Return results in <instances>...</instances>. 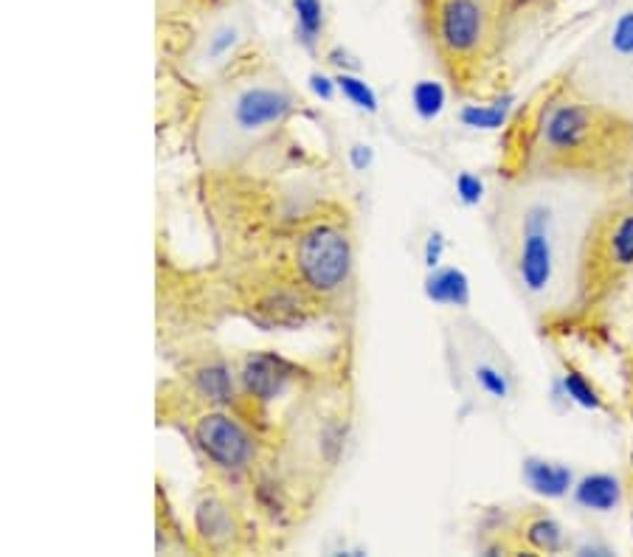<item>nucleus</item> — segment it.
Masks as SVG:
<instances>
[{
  "label": "nucleus",
  "instance_id": "nucleus-1",
  "mask_svg": "<svg viewBox=\"0 0 633 557\" xmlns=\"http://www.w3.org/2000/svg\"><path fill=\"white\" fill-rule=\"evenodd\" d=\"M614 189L581 180H501L487 228L507 285L538 324H574L586 234Z\"/></svg>",
  "mask_w": 633,
  "mask_h": 557
},
{
  "label": "nucleus",
  "instance_id": "nucleus-2",
  "mask_svg": "<svg viewBox=\"0 0 633 557\" xmlns=\"http://www.w3.org/2000/svg\"><path fill=\"white\" fill-rule=\"evenodd\" d=\"M498 178L620 189L633 180V116L588 96L563 71L552 74L504 121Z\"/></svg>",
  "mask_w": 633,
  "mask_h": 557
},
{
  "label": "nucleus",
  "instance_id": "nucleus-3",
  "mask_svg": "<svg viewBox=\"0 0 633 557\" xmlns=\"http://www.w3.org/2000/svg\"><path fill=\"white\" fill-rule=\"evenodd\" d=\"M555 0H420L426 40L450 88L468 101L509 94Z\"/></svg>",
  "mask_w": 633,
  "mask_h": 557
},
{
  "label": "nucleus",
  "instance_id": "nucleus-4",
  "mask_svg": "<svg viewBox=\"0 0 633 557\" xmlns=\"http://www.w3.org/2000/svg\"><path fill=\"white\" fill-rule=\"evenodd\" d=\"M288 79L262 60H245L214 82L197 127V153L212 169H228L260 149L296 114Z\"/></svg>",
  "mask_w": 633,
  "mask_h": 557
},
{
  "label": "nucleus",
  "instance_id": "nucleus-5",
  "mask_svg": "<svg viewBox=\"0 0 633 557\" xmlns=\"http://www.w3.org/2000/svg\"><path fill=\"white\" fill-rule=\"evenodd\" d=\"M633 282V180L600 203L586 234L574 321H592Z\"/></svg>",
  "mask_w": 633,
  "mask_h": 557
},
{
  "label": "nucleus",
  "instance_id": "nucleus-6",
  "mask_svg": "<svg viewBox=\"0 0 633 557\" xmlns=\"http://www.w3.org/2000/svg\"><path fill=\"white\" fill-rule=\"evenodd\" d=\"M445 344L459 392L479 409L501 414L522 400V372L485 324L459 315L445 326Z\"/></svg>",
  "mask_w": 633,
  "mask_h": 557
},
{
  "label": "nucleus",
  "instance_id": "nucleus-7",
  "mask_svg": "<svg viewBox=\"0 0 633 557\" xmlns=\"http://www.w3.org/2000/svg\"><path fill=\"white\" fill-rule=\"evenodd\" d=\"M561 71L597 101L633 116V3L616 12Z\"/></svg>",
  "mask_w": 633,
  "mask_h": 557
},
{
  "label": "nucleus",
  "instance_id": "nucleus-8",
  "mask_svg": "<svg viewBox=\"0 0 633 557\" xmlns=\"http://www.w3.org/2000/svg\"><path fill=\"white\" fill-rule=\"evenodd\" d=\"M293 278L296 293L308 302V296L327 299L335 296L352 273V243L338 223H313L299 234L291 251Z\"/></svg>",
  "mask_w": 633,
  "mask_h": 557
},
{
  "label": "nucleus",
  "instance_id": "nucleus-9",
  "mask_svg": "<svg viewBox=\"0 0 633 557\" xmlns=\"http://www.w3.org/2000/svg\"><path fill=\"white\" fill-rule=\"evenodd\" d=\"M192 439H195L197 451L220 470L237 473V470H245L254 462V437L223 411L197 414L192 422Z\"/></svg>",
  "mask_w": 633,
  "mask_h": 557
},
{
  "label": "nucleus",
  "instance_id": "nucleus-10",
  "mask_svg": "<svg viewBox=\"0 0 633 557\" xmlns=\"http://www.w3.org/2000/svg\"><path fill=\"white\" fill-rule=\"evenodd\" d=\"M504 551H529V555H557L568 549V532L552 512L527 507L509 524L504 535Z\"/></svg>",
  "mask_w": 633,
  "mask_h": 557
},
{
  "label": "nucleus",
  "instance_id": "nucleus-11",
  "mask_svg": "<svg viewBox=\"0 0 633 557\" xmlns=\"http://www.w3.org/2000/svg\"><path fill=\"white\" fill-rule=\"evenodd\" d=\"M240 378H243L245 392L260 400H271L276 398L279 389H282L284 380H288V367H284L282 358L256 352V355H249L243 361Z\"/></svg>",
  "mask_w": 633,
  "mask_h": 557
},
{
  "label": "nucleus",
  "instance_id": "nucleus-12",
  "mask_svg": "<svg viewBox=\"0 0 633 557\" xmlns=\"http://www.w3.org/2000/svg\"><path fill=\"white\" fill-rule=\"evenodd\" d=\"M240 42V29L237 23L232 20H223L214 29H208L206 37L195 42V51H192V62L197 68H217V66H228L232 60L234 48Z\"/></svg>",
  "mask_w": 633,
  "mask_h": 557
},
{
  "label": "nucleus",
  "instance_id": "nucleus-13",
  "mask_svg": "<svg viewBox=\"0 0 633 557\" xmlns=\"http://www.w3.org/2000/svg\"><path fill=\"white\" fill-rule=\"evenodd\" d=\"M426 296L428 302L439 304V307L465 310L470 302L468 278L459 267H431L426 278Z\"/></svg>",
  "mask_w": 633,
  "mask_h": 557
},
{
  "label": "nucleus",
  "instance_id": "nucleus-14",
  "mask_svg": "<svg viewBox=\"0 0 633 557\" xmlns=\"http://www.w3.org/2000/svg\"><path fill=\"white\" fill-rule=\"evenodd\" d=\"M197 518V532L208 538V546H225L232 544L237 535V524H234V512L228 510L225 501L220 498L206 496L195 510Z\"/></svg>",
  "mask_w": 633,
  "mask_h": 557
},
{
  "label": "nucleus",
  "instance_id": "nucleus-15",
  "mask_svg": "<svg viewBox=\"0 0 633 557\" xmlns=\"http://www.w3.org/2000/svg\"><path fill=\"white\" fill-rule=\"evenodd\" d=\"M524 476H527L529 487L535 492H544V496H566L568 487H572V470L566 465L544 462V459H529L524 465Z\"/></svg>",
  "mask_w": 633,
  "mask_h": 557
},
{
  "label": "nucleus",
  "instance_id": "nucleus-16",
  "mask_svg": "<svg viewBox=\"0 0 633 557\" xmlns=\"http://www.w3.org/2000/svg\"><path fill=\"white\" fill-rule=\"evenodd\" d=\"M616 501H620V485L616 479L605 473L586 476V479L577 485V505L586 507L594 512H608L614 510Z\"/></svg>",
  "mask_w": 633,
  "mask_h": 557
},
{
  "label": "nucleus",
  "instance_id": "nucleus-17",
  "mask_svg": "<svg viewBox=\"0 0 633 557\" xmlns=\"http://www.w3.org/2000/svg\"><path fill=\"white\" fill-rule=\"evenodd\" d=\"M296 14V40L308 51H315L324 31V3L321 0H291Z\"/></svg>",
  "mask_w": 633,
  "mask_h": 557
},
{
  "label": "nucleus",
  "instance_id": "nucleus-18",
  "mask_svg": "<svg viewBox=\"0 0 633 557\" xmlns=\"http://www.w3.org/2000/svg\"><path fill=\"white\" fill-rule=\"evenodd\" d=\"M448 101V90L437 79H417L411 88V107L422 121H437Z\"/></svg>",
  "mask_w": 633,
  "mask_h": 557
},
{
  "label": "nucleus",
  "instance_id": "nucleus-19",
  "mask_svg": "<svg viewBox=\"0 0 633 557\" xmlns=\"http://www.w3.org/2000/svg\"><path fill=\"white\" fill-rule=\"evenodd\" d=\"M197 389L203 392V398L214 405H223L232 400L234 394V380L232 372L223 367V363H208L206 369L197 372Z\"/></svg>",
  "mask_w": 633,
  "mask_h": 557
},
{
  "label": "nucleus",
  "instance_id": "nucleus-20",
  "mask_svg": "<svg viewBox=\"0 0 633 557\" xmlns=\"http://www.w3.org/2000/svg\"><path fill=\"white\" fill-rule=\"evenodd\" d=\"M563 380H566V392L572 394L574 400L581 405H586V409H605V398L603 392H600L597 385H594L592 378H586V372H581V369L574 367V363L563 361Z\"/></svg>",
  "mask_w": 633,
  "mask_h": 557
},
{
  "label": "nucleus",
  "instance_id": "nucleus-21",
  "mask_svg": "<svg viewBox=\"0 0 633 557\" xmlns=\"http://www.w3.org/2000/svg\"><path fill=\"white\" fill-rule=\"evenodd\" d=\"M335 82H338V90L343 94V99H350L352 105L367 110V114H374V110H378V96H374V90L369 88L361 77H356V74H350V71H341L335 77Z\"/></svg>",
  "mask_w": 633,
  "mask_h": 557
},
{
  "label": "nucleus",
  "instance_id": "nucleus-22",
  "mask_svg": "<svg viewBox=\"0 0 633 557\" xmlns=\"http://www.w3.org/2000/svg\"><path fill=\"white\" fill-rule=\"evenodd\" d=\"M456 195L462 197L465 203H479L485 197V186L481 180H476L470 173H462L456 178Z\"/></svg>",
  "mask_w": 633,
  "mask_h": 557
},
{
  "label": "nucleus",
  "instance_id": "nucleus-23",
  "mask_svg": "<svg viewBox=\"0 0 633 557\" xmlns=\"http://www.w3.org/2000/svg\"><path fill=\"white\" fill-rule=\"evenodd\" d=\"M310 88H313V94L319 96V99H324V101H330L332 96H335V90H338V82L335 79H330L327 74H319V71H313L310 74Z\"/></svg>",
  "mask_w": 633,
  "mask_h": 557
},
{
  "label": "nucleus",
  "instance_id": "nucleus-24",
  "mask_svg": "<svg viewBox=\"0 0 633 557\" xmlns=\"http://www.w3.org/2000/svg\"><path fill=\"white\" fill-rule=\"evenodd\" d=\"M439 256H442V237H439L437 232H431V234H428V243H426V265L437 267Z\"/></svg>",
  "mask_w": 633,
  "mask_h": 557
},
{
  "label": "nucleus",
  "instance_id": "nucleus-25",
  "mask_svg": "<svg viewBox=\"0 0 633 557\" xmlns=\"http://www.w3.org/2000/svg\"><path fill=\"white\" fill-rule=\"evenodd\" d=\"M350 158H352V166L356 169H367L369 164H372V147H367V144H352L350 147Z\"/></svg>",
  "mask_w": 633,
  "mask_h": 557
},
{
  "label": "nucleus",
  "instance_id": "nucleus-26",
  "mask_svg": "<svg viewBox=\"0 0 633 557\" xmlns=\"http://www.w3.org/2000/svg\"><path fill=\"white\" fill-rule=\"evenodd\" d=\"M625 394H627V411H631V420H633V358L627 361L625 369Z\"/></svg>",
  "mask_w": 633,
  "mask_h": 557
}]
</instances>
